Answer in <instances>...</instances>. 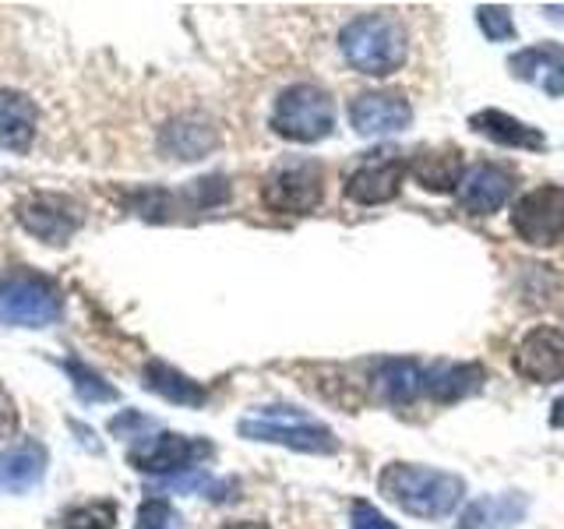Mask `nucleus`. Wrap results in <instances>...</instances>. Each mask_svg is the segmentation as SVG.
Here are the masks:
<instances>
[{
    "mask_svg": "<svg viewBox=\"0 0 564 529\" xmlns=\"http://www.w3.org/2000/svg\"><path fill=\"white\" fill-rule=\"evenodd\" d=\"M378 494L416 519H445L463 501L466 481L458 473L434 469V466L388 463L378 473Z\"/></svg>",
    "mask_w": 564,
    "mask_h": 529,
    "instance_id": "obj_1",
    "label": "nucleus"
},
{
    "mask_svg": "<svg viewBox=\"0 0 564 529\" xmlns=\"http://www.w3.org/2000/svg\"><path fill=\"white\" fill-rule=\"evenodd\" d=\"M339 46L346 61L360 71V75L384 78L405 64V29L392 11H367L357 14L339 32Z\"/></svg>",
    "mask_w": 564,
    "mask_h": 529,
    "instance_id": "obj_2",
    "label": "nucleus"
},
{
    "mask_svg": "<svg viewBox=\"0 0 564 529\" xmlns=\"http://www.w3.org/2000/svg\"><path fill=\"white\" fill-rule=\"evenodd\" d=\"M237 431L251 441H269V445H282L307 455L339 452V438L325 423H317L304 410H286V406H264V410L243 417Z\"/></svg>",
    "mask_w": 564,
    "mask_h": 529,
    "instance_id": "obj_3",
    "label": "nucleus"
},
{
    "mask_svg": "<svg viewBox=\"0 0 564 529\" xmlns=\"http://www.w3.org/2000/svg\"><path fill=\"white\" fill-rule=\"evenodd\" d=\"M64 296L50 276L8 272L0 276V322L11 328H46L61 317Z\"/></svg>",
    "mask_w": 564,
    "mask_h": 529,
    "instance_id": "obj_4",
    "label": "nucleus"
},
{
    "mask_svg": "<svg viewBox=\"0 0 564 529\" xmlns=\"http://www.w3.org/2000/svg\"><path fill=\"white\" fill-rule=\"evenodd\" d=\"M335 128V102L325 88L311 82H300L282 88L272 110V131L300 141V145H314V141L328 138Z\"/></svg>",
    "mask_w": 564,
    "mask_h": 529,
    "instance_id": "obj_5",
    "label": "nucleus"
},
{
    "mask_svg": "<svg viewBox=\"0 0 564 529\" xmlns=\"http://www.w3.org/2000/svg\"><path fill=\"white\" fill-rule=\"evenodd\" d=\"M261 198L272 212L282 216H307L325 198V170L314 159H282V163L264 176Z\"/></svg>",
    "mask_w": 564,
    "mask_h": 529,
    "instance_id": "obj_6",
    "label": "nucleus"
},
{
    "mask_svg": "<svg viewBox=\"0 0 564 529\" xmlns=\"http://www.w3.org/2000/svg\"><path fill=\"white\" fill-rule=\"evenodd\" d=\"M511 229L533 247H554L564 240V187L543 184L522 194L511 208Z\"/></svg>",
    "mask_w": 564,
    "mask_h": 529,
    "instance_id": "obj_7",
    "label": "nucleus"
},
{
    "mask_svg": "<svg viewBox=\"0 0 564 529\" xmlns=\"http://www.w3.org/2000/svg\"><path fill=\"white\" fill-rule=\"evenodd\" d=\"M14 216L22 229L50 247H64L85 223V212L64 194H29L14 205Z\"/></svg>",
    "mask_w": 564,
    "mask_h": 529,
    "instance_id": "obj_8",
    "label": "nucleus"
},
{
    "mask_svg": "<svg viewBox=\"0 0 564 529\" xmlns=\"http://www.w3.org/2000/svg\"><path fill=\"white\" fill-rule=\"evenodd\" d=\"M208 455H212L208 441L159 431V434H138V445H131L128 463L138 473H184V469H198L194 463Z\"/></svg>",
    "mask_w": 564,
    "mask_h": 529,
    "instance_id": "obj_9",
    "label": "nucleus"
},
{
    "mask_svg": "<svg viewBox=\"0 0 564 529\" xmlns=\"http://www.w3.org/2000/svg\"><path fill=\"white\" fill-rule=\"evenodd\" d=\"M511 367L519 370L525 381L551 385L564 378V332L554 325H536L522 335V343L516 346Z\"/></svg>",
    "mask_w": 564,
    "mask_h": 529,
    "instance_id": "obj_10",
    "label": "nucleus"
},
{
    "mask_svg": "<svg viewBox=\"0 0 564 529\" xmlns=\"http://www.w3.org/2000/svg\"><path fill=\"white\" fill-rule=\"evenodd\" d=\"M405 166L399 152H378L375 159H364V163L346 176L343 194L357 205H384L392 202L402 191V176Z\"/></svg>",
    "mask_w": 564,
    "mask_h": 529,
    "instance_id": "obj_11",
    "label": "nucleus"
},
{
    "mask_svg": "<svg viewBox=\"0 0 564 529\" xmlns=\"http://www.w3.org/2000/svg\"><path fill=\"white\" fill-rule=\"evenodd\" d=\"M349 120L352 131L364 138H381V134H395L405 131L413 120V106L405 102L399 93H364L352 99L349 106Z\"/></svg>",
    "mask_w": 564,
    "mask_h": 529,
    "instance_id": "obj_12",
    "label": "nucleus"
},
{
    "mask_svg": "<svg viewBox=\"0 0 564 529\" xmlns=\"http://www.w3.org/2000/svg\"><path fill=\"white\" fill-rule=\"evenodd\" d=\"M511 187H516V176L511 170L498 163H476L463 184H458V205H463L469 216H494L508 198Z\"/></svg>",
    "mask_w": 564,
    "mask_h": 529,
    "instance_id": "obj_13",
    "label": "nucleus"
},
{
    "mask_svg": "<svg viewBox=\"0 0 564 529\" xmlns=\"http://www.w3.org/2000/svg\"><path fill=\"white\" fill-rule=\"evenodd\" d=\"M50 466V452L43 441H22L0 452V490L4 494H29L40 487Z\"/></svg>",
    "mask_w": 564,
    "mask_h": 529,
    "instance_id": "obj_14",
    "label": "nucleus"
},
{
    "mask_svg": "<svg viewBox=\"0 0 564 529\" xmlns=\"http://www.w3.org/2000/svg\"><path fill=\"white\" fill-rule=\"evenodd\" d=\"M216 145H219V131L212 128V120L194 117V114L176 117L159 131V149L173 159H181V163H194V159L208 155Z\"/></svg>",
    "mask_w": 564,
    "mask_h": 529,
    "instance_id": "obj_15",
    "label": "nucleus"
},
{
    "mask_svg": "<svg viewBox=\"0 0 564 529\" xmlns=\"http://www.w3.org/2000/svg\"><path fill=\"white\" fill-rule=\"evenodd\" d=\"M511 75L522 82L540 85L546 96H564V46L557 43H540L529 46L508 61Z\"/></svg>",
    "mask_w": 564,
    "mask_h": 529,
    "instance_id": "obj_16",
    "label": "nucleus"
},
{
    "mask_svg": "<svg viewBox=\"0 0 564 529\" xmlns=\"http://www.w3.org/2000/svg\"><path fill=\"white\" fill-rule=\"evenodd\" d=\"M405 166H410L413 181L423 191L448 194V191H455V184H463V149H455V145L420 149V152H413V159Z\"/></svg>",
    "mask_w": 564,
    "mask_h": 529,
    "instance_id": "obj_17",
    "label": "nucleus"
},
{
    "mask_svg": "<svg viewBox=\"0 0 564 529\" xmlns=\"http://www.w3.org/2000/svg\"><path fill=\"white\" fill-rule=\"evenodd\" d=\"M35 120L40 110L25 93L0 88V149L4 152H29L35 141Z\"/></svg>",
    "mask_w": 564,
    "mask_h": 529,
    "instance_id": "obj_18",
    "label": "nucleus"
},
{
    "mask_svg": "<svg viewBox=\"0 0 564 529\" xmlns=\"http://www.w3.org/2000/svg\"><path fill=\"white\" fill-rule=\"evenodd\" d=\"M484 381H487V370L480 364L437 360L423 370V392H427L434 402H458V399L473 396Z\"/></svg>",
    "mask_w": 564,
    "mask_h": 529,
    "instance_id": "obj_19",
    "label": "nucleus"
},
{
    "mask_svg": "<svg viewBox=\"0 0 564 529\" xmlns=\"http://www.w3.org/2000/svg\"><path fill=\"white\" fill-rule=\"evenodd\" d=\"M370 388H375V396L388 406H410L423 392V370L416 360L388 357V360H378L375 375H370Z\"/></svg>",
    "mask_w": 564,
    "mask_h": 529,
    "instance_id": "obj_20",
    "label": "nucleus"
},
{
    "mask_svg": "<svg viewBox=\"0 0 564 529\" xmlns=\"http://www.w3.org/2000/svg\"><path fill=\"white\" fill-rule=\"evenodd\" d=\"M529 511L525 494H490V498H476L455 529H516Z\"/></svg>",
    "mask_w": 564,
    "mask_h": 529,
    "instance_id": "obj_21",
    "label": "nucleus"
},
{
    "mask_svg": "<svg viewBox=\"0 0 564 529\" xmlns=\"http://www.w3.org/2000/svg\"><path fill=\"white\" fill-rule=\"evenodd\" d=\"M469 128L487 134L490 141H498V145H505V149H533V152L536 149H546V138L536 128H529V123L508 117L501 110H480V114H473L469 117Z\"/></svg>",
    "mask_w": 564,
    "mask_h": 529,
    "instance_id": "obj_22",
    "label": "nucleus"
},
{
    "mask_svg": "<svg viewBox=\"0 0 564 529\" xmlns=\"http://www.w3.org/2000/svg\"><path fill=\"white\" fill-rule=\"evenodd\" d=\"M141 385L173 406H202L208 399V392L198 381H191L184 370L170 367L166 360H149L145 375H141Z\"/></svg>",
    "mask_w": 564,
    "mask_h": 529,
    "instance_id": "obj_23",
    "label": "nucleus"
},
{
    "mask_svg": "<svg viewBox=\"0 0 564 529\" xmlns=\"http://www.w3.org/2000/svg\"><path fill=\"white\" fill-rule=\"evenodd\" d=\"M61 367L67 370L70 385H75V396L82 402H117V388L110 381H102L96 370L88 364H82L78 357H67Z\"/></svg>",
    "mask_w": 564,
    "mask_h": 529,
    "instance_id": "obj_24",
    "label": "nucleus"
},
{
    "mask_svg": "<svg viewBox=\"0 0 564 529\" xmlns=\"http://www.w3.org/2000/svg\"><path fill=\"white\" fill-rule=\"evenodd\" d=\"M117 526V501H88L67 508L57 519V529H113Z\"/></svg>",
    "mask_w": 564,
    "mask_h": 529,
    "instance_id": "obj_25",
    "label": "nucleus"
},
{
    "mask_svg": "<svg viewBox=\"0 0 564 529\" xmlns=\"http://www.w3.org/2000/svg\"><path fill=\"white\" fill-rule=\"evenodd\" d=\"M128 208L149 223H166L176 208V194H170L163 187H141V191L128 194Z\"/></svg>",
    "mask_w": 564,
    "mask_h": 529,
    "instance_id": "obj_26",
    "label": "nucleus"
},
{
    "mask_svg": "<svg viewBox=\"0 0 564 529\" xmlns=\"http://www.w3.org/2000/svg\"><path fill=\"white\" fill-rule=\"evenodd\" d=\"M476 22H480L484 35L490 43H511L516 40V22H511V14L508 8L501 4H484V8H476Z\"/></svg>",
    "mask_w": 564,
    "mask_h": 529,
    "instance_id": "obj_27",
    "label": "nucleus"
},
{
    "mask_svg": "<svg viewBox=\"0 0 564 529\" xmlns=\"http://www.w3.org/2000/svg\"><path fill=\"white\" fill-rule=\"evenodd\" d=\"M159 490H176V494H208V490H223V484H212V476L205 469H187L181 476H166Z\"/></svg>",
    "mask_w": 564,
    "mask_h": 529,
    "instance_id": "obj_28",
    "label": "nucleus"
},
{
    "mask_svg": "<svg viewBox=\"0 0 564 529\" xmlns=\"http://www.w3.org/2000/svg\"><path fill=\"white\" fill-rule=\"evenodd\" d=\"M176 526V511L163 498H149L138 508V522L134 529H173Z\"/></svg>",
    "mask_w": 564,
    "mask_h": 529,
    "instance_id": "obj_29",
    "label": "nucleus"
},
{
    "mask_svg": "<svg viewBox=\"0 0 564 529\" xmlns=\"http://www.w3.org/2000/svg\"><path fill=\"white\" fill-rule=\"evenodd\" d=\"M349 529H395V526L388 522L375 505L352 501V508H349Z\"/></svg>",
    "mask_w": 564,
    "mask_h": 529,
    "instance_id": "obj_30",
    "label": "nucleus"
},
{
    "mask_svg": "<svg viewBox=\"0 0 564 529\" xmlns=\"http://www.w3.org/2000/svg\"><path fill=\"white\" fill-rule=\"evenodd\" d=\"M14 431H18V406L8 388L0 385V438H11Z\"/></svg>",
    "mask_w": 564,
    "mask_h": 529,
    "instance_id": "obj_31",
    "label": "nucleus"
},
{
    "mask_svg": "<svg viewBox=\"0 0 564 529\" xmlns=\"http://www.w3.org/2000/svg\"><path fill=\"white\" fill-rule=\"evenodd\" d=\"M551 428H561L564 431V396L551 406Z\"/></svg>",
    "mask_w": 564,
    "mask_h": 529,
    "instance_id": "obj_32",
    "label": "nucleus"
},
{
    "mask_svg": "<svg viewBox=\"0 0 564 529\" xmlns=\"http://www.w3.org/2000/svg\"><path fill=\"white\" fill-rule=\"evenodd\" d=\"M223 529H269L264 522H254V519H240V522H226Z\"/></svg>",
    "mask_w": 564,
    "mask_h": 529,
    "instance_id": "obj_33",
    "label": "nucleus"
}]
</instances>
